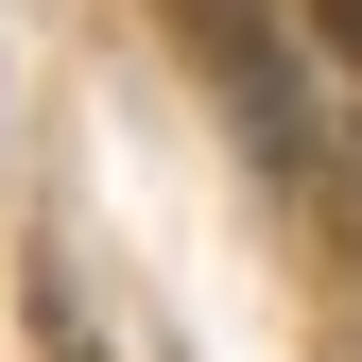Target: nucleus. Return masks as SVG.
<instances>
[{
	"label": "nucleus",
	"instance_id": "f257e3e1",
	"mask_svg": "<svg viewBox=\"0 0 362 362\" xmlns=\"http://www.w3.org/2000/svg\"><path fill=\"white\" fill-rule=\"evenodd\" d=\"M328 52H345V69H362V0H328Z\"/></svg>",
	"mask_w": 362,
	"mask_h": 362
}]
</instances>
